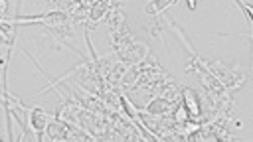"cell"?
Returning a JSON list of instances; mask_svg holds the SVG:
<instances>
[{
    "label": "cell",
    "instance_id": "obj_1",
    "mask_svg": "<svg viewBox=\"0 0 253 142\" xmlns=\"http://www.w3.org/2000/svg\"><path fill=\"white\" fill-rule=\"evenodd\" d=\"M28 114H30V126H32V130L38 134V140H42V134H43V130L47 128V118H49V114H47L43 108H40V106L28 108Z\"/></svg>",
    "mask_w": 253,
    "mask_h": 142
},
{
    "label": "cell",
    "instance_id": "obj_2",
    "mask_svg": "<svg viewBox=\"0 0 253 142\" xmlns=\"http://www.w3.org/2000/svg\"><path fill=\"white\" fill-rule=\"evenodd\" d=\"M178 0H146V4H144V12L148 14V16H158V14H162L170 4H176Z\"/></svg>",
    "mask_w": 253,
    "mask_h": 142
},
{
    "label": "cell",
    "instance_id": "obj_3",
    "mask_svg": "<svg viewBox=\"0 0 253 142\" xmlns=\"http://www.w3.org/2000/svg\"><path fill=\"white\" fill-rule=\"evenodd\" d=\"M184 101H186V108L188 112H192L194 116L200 114V101L196 97V93L192 89H184Z\"/></svg>",
    "mask_w": 253,
    "mask_h": 142
}]
</instances>
